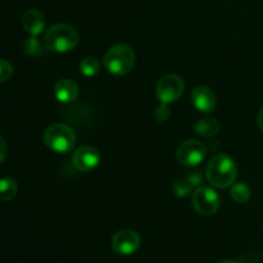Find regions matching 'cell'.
Returning a JSON list of instances; mask_svg holds the SVG:
<instances>
[{
  "label": "cell",
  "mask_w": 263,
  "mask_h": 263,
  "mask_svg": "<svg viewBox=\"0 0 263 263\" xmlns=\"http://www.w3.org/2000/svg\"><path fill=\"white\" fill-rule=\"evenodd\" d=\"M18 193V184L12 177H3L0 179V200L10 202L14 199Z\"/></svg>",
  "instance_id": "5bb4252c"
},
{
  "label": "cell",
  "mask_w": 263,
  "mask_h": 263,
  "mask_svg": "<svg viewBox=\"0 0 263 263\" xmlns=\"http://www.w3.org/2000/svg\"><path fill=\"white\" fill-rule=\"evenodd\" d=\"M217 263H240V262L233 261V259H223V261H220V262H217Z\"/></svg>",
  "instance_id": "cb8c5ba5"
},
{
  "label": "cell",
  "mask_w": 263,
  "mask_h": 263,
  "mask_svg": "<svg viewBox=\"0 0 263 263\" xmlns=\"http://www.w3.org/2000/svg\"><path fill=\"white\" fill-rule=\"evenodd\" d=\"M257 122H258L259 128H261V130L263 131V107L261 108V110H259L258 118H257Z\"/></svg>",
  "instance_id": "603a6c76"
},
{
  "label": "cell",
  "mask_w": 263,
  "mask_h": 263,
  "mask_svg": "<svg viewBox=\"0 0 263 263\" xmlns=\"http://www.w3.org/2000/svg\"><path fill=\"white\" fill-rule=\"evenodd\" d=\"M45 49H46L45 44L40 43V40H39L36 36H31V37L26 39L25 43H23V51H25L27 55H32V57L43 55Z\"/></svg>",
  "instance_id": "2e32d148"
},
{
  "label": "cell",
  "mask_w": 263,
  "mask_h": 263,
  "mask_svg": "<svg viewBox=\"0 0 263 263\" xmlns=\"http://www.w3.org/2000/svg\"><path fill=\"white\" fill-rule=\"evenodd\" d=\"M54 95L62 103H71L79 97V86L69 79H62L54 86Z\"/></svg>",
  "instance_id": "7c38bea8"
},
{
  "label": "cell",
  "mask_w": 263,
  "mask_h": 263,
  "mask_svg": "<svg viewBox=\"0 0 263 263\" xmlns=\"http://www.w3.org/2000/svg\"><path fill=\"white\" fill-rule=\"evenodd\" d=\"M7 154H8L7 143H5L4 139L0 136V163H3V162L5 161V158H7Z\"/></svg>",
  "instance_id": "44dd1931"
},
{
  "label": "cell",
  "mask_w": 263,
  "mask_h": 263,
  "mask_svg": "<svg viewBox=\"0 0 263 263\" xmlns=\"http://www.w3.org/2000/svg\"><path fill=\"white\" fill-rule=\"evenodd\" d=\"M236 164L228 154H217L208 163L205 176L211 185L218 189L233 186L236 179Z\"/></svg>",
  "instance_id": "6da1fadb"
},
{
  "label": "cell",
  "mask_w": 263,
  "mask_h": 263,
  "mask_svg": "<svg viewBox=\"0 0 263 263\" xmlns=\"http://www.w3.org/2000/svg\"><path fill=\"white\" fill-rule=\"evenodd\" d=\"M100 154L94 146L84 145L73 152L72 154V164L76 170L81 172L92 171L99 164Z\"/></svg>",
  "instance_id": "9c48e42d"
},
{
  "label": "cell",
  "mask_w": 263,
  "mask_h": 263,
  "mask_svg": "<svg viewBox=\"0 0 263 263\" xmlns=\"http://www.w3.org/2000/svg\"><path fill=\"white\" fill-rule=\"evenodd\" d=\"M185 89L184 81L176 74H167L159 80L157 85V97L163 104L174 103L180 99Z\"/></svg>",
  "instance_id": "8992f818"
},
{
  "label": "cell",
  "mask_w": 263,
  "mask_h": 263,
  "mask_svg": "<svg viewBox=\"0 0 263 263\" xmlns=\"http://www.w3.org/2000/svg\"><path fill=\"white\" fill-rule=\"evenodd\" d=\"M230 194H231V198H233L236 203H239V204H244V203H247L249 199H251L252 192L251 189H249L248 185L244 184V182H238V184L235 185L233 184Z\"/></svg>",
  "instance_id": "9a60e30c"
},
{
  "label": "cell",
  "mask_w": 263,
  "mask_h": 263,
  "mask_svg": "<svg viewBox=\"0 0 263 263\" xmlns=\"http://www.w3.org/2000/svg\"><path fill=\"white\" fill-rule=\"evenodd\" d=\"M44 44L46 49L55 53H67L73 50L79 44V33L67 23L53 25L45 33Z\"/></svg>",
  "instance_id": "7a4b0ae2"
},
{
  "label": "cell",
  "mask_w": 263,
  "mask_h": 263,
  "mask_svg": "<svg viewBox=\"0 0 263 263\" xmlns=\"http://www.w3.org/2000/svg\"><path fill=\"white\" fill-rule=\"evenodd\" d=\"M177 161L187 167H194L205 158V146L199 140H186L177 148Z\"/></svg>",
  "instance_id": "ba28073f"
},
{
  "label": "cell",
  "mask_w": 263,
  "mask_h": 263,
  "mask_svg": "<svg viewBox=\"0 0 263 263\" xmlns=\"http://www.w3.org/2000/svg\"><path fill=\"white\" fill-rule=\"evenodd\" d=\"M44 143L50 151L66 154L73 149L76 144V135L69 126L63 123H54L44 133Z\"/></svg>",
  "instance_id": "277c9868"
},
{
  "label": "cell",
  "mask_w": 263,
  "mask_h": 263,
  "mask_svg": "<svg viewBox=\"0 0 263 263\" xmlns=\"http://www.w3.org/2000/svg\"><path fill=\"white\" fill-rule=\"evenodd\" d=\"M154 116H156V118L159 121V122H164V121L170 117V112H168V108H167V105L162 103L161 107L157 108Z\"/></svg>",
  "instance_id": "ffe728a7"
},
{
  "label": "cell",
  "mask_w": 263,
  "mask_h": 263,
  "mask_svg": "<svg viewBox=\"0 0 263 263\" xmlns=\"http://www.w3.org/2000/svg\"><path fill=\"white\" fill-rule=\"evenodd\" d=\"M80 72L86 77H92L99 72L100 63L97 58L94 57H86L82 59L79 64Z\"/></svg>",
  "instance_id": "e0dca14e"
},
{
  "label": "cell",
  "mask_w": 263,
  "mask_h": 263,
  "mask_svg": "<svg viewBox=\"0 0 263 263\" xmlns=\"http://www.w3.org/2000/svg\"><path fill=\"white\" fill-rule=\"evenodd\" d=\"M190 99H192L193 105H194L199 112L203 113L213 112L216 108V104H217L215 91L208 86L195 87L192 91V94H190Z\"/></svg>",
  "instance_id": "30bf717a"
},
{
  "label": "cell",
  "mask_w": 263,
  "mask_h": 263,
  "mask_svg": "<svg viewBox=\"0 0 263 263\" xmlns=\"http://www.w3.org/2000/svg\"><path fill=\"white\" fill-rule=\"evenodd\" d=\"M108 72L116 76L127 74L135 64V51L127 44H116L108 49L103 59Z\"/></svg>",
  "instance_id": "3957f363"
},
{
  "label": "cell",
  "mask_w": 263,
  "mask_h": 263,
  "mask_svg": "<svg viewBox=\"0 0 263 263\" xmlns=\"http://www.w3.org/2000/svg\"><path fill=\"white\" fill-rule=\"evenodd\" d=\"M13 76V66L5 59H0V84L7 82Z\"/></svg>",
  "instance_id": "d6986e66"
},
{
  "label": "cell",
  "mask_w": 263,
  "mask_h": 263,
  "mask_svg": "<svg viewBox=\"0 0 263 263\" xmlns=\"http://www.w3.org/2000/svg\"><path fill=\"white\" fill-rule=\"evenodd\" d=\"M174 193L177 195V197H186L193 189V184L187 180V177H184V179L177 180L174 184Z\"/></svg>",
  "instance_id": "ac0fdd59"
},
{
  "label": "cell",
  "mask_w": 263,
  "mask_h": 263,
  "mask_svg": "<svg viewBox=\"0 0 263 263\" xmlns=\"http://www.w3.org/2000/svg\"><path fill=\"white\" fill-rule=\"evenodd\" d=\"M46 20L43 12L39 9H28L26 10L22 17V26L27 33L31 36H37L39 33L43 32L45 28Z\"/></svg>",
  "instance_id": "8fae6325"
},
{
  "label": "cell",
  "mask_w": 263,
  "mask_h": 263,
  "mask_svg": "<svg viewBox=\"0 0 263 263\" xmlns=\"http://www.w3.org/2000/svg\"><path fill=\"white\" fill-rule=\"evenodd\" d=\"M141 246V238L134 230H121L113 235L112 249L120 256H131L136 253Z\"/></svg>",
  "instance_id": "52a82bcc"
},
{
  "label": "cell",
  "mask_w": 263,
  "mask_h": 263,
  "mask_svg": "<svg viewBox=\"0 0 263 263\" xmlns=\"http://www.w3.org/2000/svg\"><path fill=\"white\" fill-rule=\"evenodd\" d=\"M186 177H187V180H189V181L192 182L193 186H194V185H199L200 182H202V174H200L199 171L193 172V174L187 175Z\"/></svg>",
  "instance_id": "7402d4cb"
},
{
  "label": "cell",
  "mask_w": 263,
  "mask_h": 263,
  "mask_svg": "<svg viewBox=\"0 0 263 263\" xmlns=\"http://www.w3.org/2000/svg\"><path fill=\"white\" fill-rule=\"evenodd\" d=\"M221 125L216 118H202L194 125V131L200 136L204 138H211V136L217 135L220 131Z\"/></svg>",
  "instance_id": "4fadbf2b"
},
{
  "label": "cell",
  "mask_w": 263,
  "mask_h": 263,
  "mask_svg": "<svg viewBox=\"0 0 263 263\" xmlns=\"http://www.w3.org/2000/svg\"><path fill=\"white\" fill-rule=\"evenodd\" d=\"M192 203L194 210L202 216H212L220 208V197L211 187H198L192 197Z\"/></svg>",
  "instance_id": "5b68a950"
}]
</instances>
